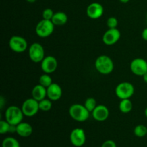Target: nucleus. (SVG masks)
Segmentation results:
<instances>
[{"mask_svg":"<svg viewBox=\"0 0 147 147\" xmlns=\"http://www.w3.org/2000/svg\"><path fill=\"white\" fill-rule=\"evenodd\" d=\"M95 67L102 75H109L113 71L114 63L109 56L100 55L95 61Z\"/></svg>","mask_w":147,"mask_h":147,"instance_id":"obj_1","label":"nucleus"},{"mask_svg":"<svg viewBox=\"0 0 147 147\" xmlns=\"http://www.w3.org/2000/svg\"><path fill=\"white\" fill-rule=\"evenodd\" d=\"M69 114L76 121L85 122L88 119L90 112L87 110L84 105L76 103L69 108Z\"/></svg>","mask_w":147,"mask_h":147,"instance_id":"obj_2","label":"nucleus"},{"mask_svg":"<svg viewBox=\"0 0 147 147\" xmlns=\"http://www.w3.org/2000/svg\"><path fill=\"white\" fill-rule=\"evenodd\" d=\"M5 120L11 125H18L22 122L24 113L21 108L17 106H10L6 109Z\"/></svg>","mask_w":147,"mask_h":147,"instance_id":"obj_3","label":"nucleus"},{"mask_svg":"<svg viewBox=\"0 0 147 147\" xmlns=\"http://www.w3.org/2000/svg\"><path fill=\"white\" fill-rule=\"evenodd\" d=\"M55 24L52 20L42 19L37 24L35 27V32L37 36L42 38L49 37L53 33L55 30Z\"/></svg>","mask_w":147,"mask_h":147,"instance_id":"obj_4","label":"nucleus"},{"mask_svg":"<svg viewBox=\"0 0 147 147\" xmlns=\"http://www.w3.org/2000/svg\"><path fill=\"white\" fill-rule=\"evenodd\" d=\"M134 86L129 82H122L119 83L115 89L116 96L121 100L130 99L134 93Z\"/></svg>","mask_w":147,"mask_h":147,"instance_id":"obj_5","label":"nucleus"},{"mask_svg":"<svg viewBox=\"0 0 147 147\" xmlns=\"http://www.w3.org/2000/svg\"><path fill=\"white\" fill-rule=\"evenodd\" d=\"M29 57L34 63H40L45 57L43 46L39 42H34L29 47Z\"/></svg>","mask_w":147,"mask_h":147,"instance_id":"obj_6","label":"nucleus"},{"mask_svg":"<svg viewBox=\"0 0 147 147\" xmlns=\"http://www.w3.org/2000/svg\"><path fill=\"white\" fill-rule=\"evenodd\" d=\"M9 47L14 53H22L27 50L28 45L27 40L23 37L14 35L9 40Z\"/></svg>","mask_w":147,"mask_h":147,"instance_id":"obj_7","label":"nucleus"},{"mask_svg":"<svg viewBox=\"0 0 147 147\" xmlns=\"http://www.w3.org/2000/svg\"><path fill=\"white\" fill-rule=\"evenodd\" d=\"M21 109L24 116L27 117H32L35 116L40 111L39 101L36 100L33 98L26 99L23 102Z\"/></svg>","mask_w":147,"mask_h":147,"instance_id":"obj_8","label":"nucleus"},{"mask_svg":"<svg viewBox=\"0 0 147 147\" xmlns=\"http://www.w3.org/2000/svg\"><path fill=\"white\" fill-rule=\"evenodd\" d=\"M130 70L136 76H143L147 73V61L140 57L134 59L130 63Z\"/></svg>","mask_w":147,"mask_h":147,"instance_id":"obj_9","label":"nucleus"},{"mask_svg":"<svg viewBox=\"0 0 147 147\" xmlns=\"http://www.w3.org/2000/svg\"><path fill=\"white\" fill-rule=\"evenodd\" d=\"M70 140L74 146H83L86 142V135L85 131L80 128L74 129L70 133Z\"/></svg>","mask_w":147,"mask_h":147,"instance_id":"obj_10","label":"nucleus"},{"mask_svg":"<svg viewBox=\"0 0 147 147\" xmlns=\"http://www.w3.org/2000/svg\"><path fill=\"white\" fill-rule=\"evenodd\" d=\"M41 69L45 73L50 74L57 70L58 63L54 56L47 55L45 57L42 61L41 62Z\"/></svg>","mask_w":147,"mask_h":147,"instance_id":"obj_11","label":"nucleus"},{"mask_svg":"<svg viewBox=\"0 0 147 147\" xmlns=\"http://www.w3.org/2000/svg\"><path fill=\"white\" fill-rule=\"evenodd\" d=\"M121 38V32L117 28L109 29L103 35V42L106 45H113Z\"/></svg>","mask_w":147,"mask_h":147,"instance_id":"obj_12","label":"nucleus"},{"mask_svg":"<svg viewBox=\"0 0 147 147\" xmlns=\"http://www.w3.org/2000/svg\"><path fill=\"white\" fill-rule=\"evenodd\" d=\"M104 13V8L100 3L93 2L88 6L86 9V14L89 18L92 20H97L100 18Z\"/></svg>","mask_w":147,"mask_h":147,"instance_id":"obj_13","label":"nucleus"},{"mask_svg":"<svg viewBox=\"0 0 147 147\" xmlns=\"http://www.w3.org/2000/svg\"><path fill=\"white\" fill-rule=\"evenodd\" d=\"M109 110L104 105H98L92 112L93 119L99 122H103L107 120L109 116Z\"/></svg>","mask_w":147,"mask_h":147,"instance_id":"obj_14","label":"nucleus"},{"mask_svg":"<svg viewBox=\"0 0 147 147\" xmlns=\"http://www.w3.org/2000/svg\"><path fill=\"white\" fill-rule=\"evenodd\" d=\"M63 96V90L60 85L53 83L47 88V97L52 101L58 100Z\"/></svg>","mask_w":147,"mask_h":147,"instance_id":"obj_15","label":"nucleus"},{"mask_svg":"<svg viewBox=\"0 0 147 147\" xmlns=\"http://www.w3.org/2000/svg\"><path fill=\"white\" fill-rule=\"evenodd\" d=\"M33 132L32 126L27 122H21L17 125L16 133L21 137H29Z\"/></svg>","mask_w":147,"mask_h":147,"instance_id":"obj_16","label":"nucleus"},{"mask_svg":"<svg viewBox=\"0 0 147 147\" xmlns=\"http://www.w3.org/2000/svg\"><path fill=\"white\" fill-rule=\"evenodd\" d=\"M47 96V88L44 87L42 85H36L32 90V98L35 99L37 101L46 98Z\"/></svg>","mask_w":147,"mask_h":147,"instance_id":"obj_17","label":"nucleus"},{"mask_svg":"<svg viewBox=\"0 0 147 147\" xmlns=\"http://www.w3.org/2000/svg\"><path fill=\"white\" fill-rule=\"evenodd\" d=\"M67 20H68L67 15L63 11L55 12L54 14L53 19H52V22H53V24L57 26L64 25L67 23Z\"/></svg>","mask_w":147,"mask_h":147,"instance_id":"obj_18","label":"nucleus"},{"mask_svg":"<svg viewBox=\"0 0 147 147\" xmlns=\"http://www.w3.org/2000/svg\"><path fill=\"white\" fill-rule=\"evenodd\" d=\"M133 109V103L130 99H123L119 103V110L123 113H128Z\"/></svg>","mask_w":147,"mask_h":147,"instance_id":"obj_19","label":"nucleus"},{"mask_svg":"<svg viewBox=\"0 0 147 147\" xmlns=\"http://www.w3.org/2000/svg\"><path fill=\"white\" fill-rule=\"evenodd\" d=\"M1 147H20V144L15 138L8 136L2 141Z\"/></svg>","mask_w":147,"mask_h":147,"instance_id":"obj_20","label":"nucleus"},{"mask_svg":"<svg viewBox=\"0 0 147 147\" xmlns=\"http://www.w3.org/2000/svg\"><path fill=\"white\" fill-rule=\"evenodd\" d=\"M53 83V82L51 76L47 73H44L42 76H40V78H39V84L42 85L45 88H48Z\"/></svg>","mask_w":147,"mask_h":147,"instance_id":"obj_21","label":"nucleus"},{"mask_svg":"<svg viewBox=\"0 0 147 147\" xmlns=\"http://www.w3.org/2000/svg\"><path fill=\"white\" fill-rule=\"evenodd\" d=\"M39 107H40V110L42 111H48L53 107L52 100L48 98L40 100L39 101Z\"/></svg>","mask_w":147,"mask_h":147,"instance_id":"obj_22","label":"nucleus"},{"mask_svg":"<svg viewBox=\"0 0 147 147\" xmlns=\"http://www.w3.org/2000/svg\"><path fill=\"white\" fill-rule=\"evenodd\" d=\"M134 133L135 136H137V137H144L146 135H147V127L145 126L144 125L142 124L137 125V126L134 128Z\"/></svg>","mask_w":147,"mask_h":147,"instance_id":"obj_23","label":"nucleus"},{"mask_svg":"<svg viewBox=\"0 0 147 147\" xmlns=\"http://www.w3.org/2000/svg\"><path fill=\"white\" fill-rule=\"evenodd\" d=\"M84 106L90 113H92L96 108V106H98L97 101H96V100L94 98H88L85 100Z\"/></svg>","mask_w":147,"mask_h":147,"instance_id":"obj_24","label":"nucleus"},{"mask_svg":"<svg viewBox=\"0 0 147 147\" xmlns=\"http://www.w3.org/2000/svg\"><path fill=\"white\" fill-rule=\"evenodd\" d=\"M11 125L6 120L0 121V134H5L10 133Z\"/></svg>","mask_w":147,"mask_h":147,"instance_id":"obj_25","label":"nucleus"},{"mask_svg":"<svg viewBox=\"0 0 147 147\" xmlns=\"http://www.w3.org/2000/svg\"><path fill=\"white\" fill-rule=\"evenodd\" d=\"M119 24L118 20L115 17H111L108 18L107 21H106V25L109 27V29L111 28H116Z\"/></svg>","mask_w":147,"mask_h":147,"instance_id":"obj_26","label":"nucleus"},{"mask_svg":"<svg viewBox=\"0 0 147 147\" xmlns=\"http://www.w3.org/2000/svg\"><path fill=\"white\" fill-rule=\"evenodd\" d=\"M55 13L53 12V9L50 8H47L43 10L42 11V19L47 20H52Z\"/></svg>","mask_w":147,"mask_h":147,"instance_id":"obj_27","label":"nucleus"},{"mask_svg":"<svg viewBox=\"0 0 147 147\" xmlns=\"http://www.w3.org/2000/svg\"><path fill=\"white\" fill-rule=\"evenodd\" d=\"M100 147H117V146L114 141L109 139V140H106V142H103Z\"/></svg>","mask_w":147,"mask_h":147,"instance_id":"obj_28","label":"nucleus"},{"mask_svg":"<svg viewBox=\"0 0 147 147\" xmlns=\"http://www.w3.org/2000/svg\"><path fill=\"white\" fill-rule=\"evenodd\" d=\"M142 39H143L144 40H145V41H147V27H146V28H145L144 30L142 31Z\"/></svg>","mask_w":147,"mask_h":147,"instance_id":"obj_29","label":"nucleus"},{"mask_svg":"<svg viewBox=\"0 0 147 147\" xmlns=\"http://www.w3.org/2000/svg\"><path fill=\"white\" fill-rule=\"evenodd\" d=\"M142 77H143L144 81L146 83H147V73H145V74L144 75V76H142Z\"/></svg>","mask_w":147,"mask_h":147,"instance_id":"obj_30","label":"nucleus"},{"mask_svg":"<svg viewBox=\"0 0 147 147\" xmlns=\"http://www.w3.org/2000/svg\"><path fill=\"white\" fill-rule=\"evenodd\" d=\"M119 1H120L121 3H123V4H126V3L129 2V1H130V0H119Z\"/></svg>","mask_w":147,"mask_h":147,"instance_id":"obj_31","label":"nucleus"},{"mask_svg":"<svg viewBox=\"0 0 147 147\" xmlns=\"http://www.w3.org/2000/svg\"><path fill=\"white\" fill-rule=\"evenodd\" d=\"M26 1L29 3H34V2H35L37 0H26Z\"/></svg>","mask_w":147,"mask_h":147,"instance_id":"obj_32","label":"nucleus"},{"mask_svg":"<svg viewBox=\"0 0 147 147\" xmlns=\"http://www.w3.org/2000/svg\"><path fill=\"white\" fill-rule=\"evenodd\" d=\"M144 114H145V116L147 118V107L146 108V109H145L144 111Z\"/></svg>","mask_w":147,"mask_h":147,"instance_id":"obj_33","label":"nucleus"},{"mask_svg":"<svg viewBox=\"0 0 147 147\" xmlns=\"http://www.w3.org/2000/svg\"><path fill=\"white\" fill-rule=\"evenodd\" d=\"M146 23H147V14H146Z\"/></svg>","mask_w":147,"mask_h":147,"instance_id":"obj_34","label":"nucleus"}]
</instances>
